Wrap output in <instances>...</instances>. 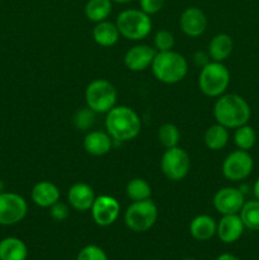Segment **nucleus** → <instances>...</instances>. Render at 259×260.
<instances>
[{
  "mask_svg": "<svg viewBox=\"0 0 259 260\" xmlns=\"http://www.w3.org/2000/svg\"><path fill=\"white\" fill-rule=\"evenodd\" d=\"M112 12V0H88L84 8L85 17L94 23L107 20Z\"/></svg>",
  "mask_w": 259,
  "mask_h": 260,
  "instance_id": "5701e85b",
  "label": "nucleus"
},
{
  "mask_svg": "<svg viewBox=\"0 0 259 260\" xmlns=\"http://www.w3.org/2000/svg\"><path fill=\"white\" fill-rule=\"evenodd\" d=\"M256 141V134L251 126L248 123L243 124V126L235 128V134H234V142L238 146L239 150H244L248 151L251 147L255 145Z\"/></svg>",
  "mask_w": 259,
  "mask_h": 260,
  "instance_id": "bb28decb",
  "label": "nucleus"
},
{
  "mask_svg": "<svg viewBox=\"0 0 259 260\" xmlns=\"http://www.w3.org/2000/svg\"><path fill=\"white\" fill-rule=\"evenodd\" d=\"M160 167L165 177L174 182L184 179L190 169V159L187 151L179 146L167 149L160 160Z\"/></svg>",
  "mask_w": 259,
  "mask_h": 260,
  "instance_id": "6e6552de",
  "label": "nucleus"
},
{
  "mask_svg": "<svg viewBox=\"0 0 259 260\" xmlns=\"http://www.w3.org/2000/svg\"><path fill=\"white\" fill-rule=\"evenodd\" d=\"M2 192H4V184L0 182V193H2Z\"/></svg>",
  "mask_w": 259,
  "mask_h": 260,
  "instance_id": "4c0bfd02",
  "label": "nucleus"
},
{
  "mask_svg": "<svg viewBox=\"0 0 259 260\" xmlns=\"http://www.w3.org/2000/svg\"><path fill=\"white\" fill-rule=\"evenodd\" d=\"M215 260H240V259H239L238 256L234 255V254L223 253V254H220V255H218Z\"/></svg>",
  "mask_w": 259,
  "mask_h": 260,
  "instance_id": "f704fd0d",
  "label": "nucleus"
},
{
  "mask_svg": "<svg viewBox=\"0 0 259 260\" xmlns=\"http://www.w3.org/2000/svg\"><path fill=\"white\" fill-rule=\"evenodd\" d=\"M86 107L95 113H108L117 103V90L106 79L90 81L85 89Z\"/></svg>",
  "mask_w": 259,
  "mask_h": 260,
  "instance_id": "423d86ee",
  "label": "nucleus"
},
{
  "mask_svg": "<svg viewBox=\"0 0 259 260\" xmlns=\"http://www.w3.org/2000/svg\"><path fill=\"white\" fill-rule=\"evenodd\" d=\"M112 2L119 3V4H127V3H131L134 2V0H112Z\"/></svg>",
  "mask_w": 259,
  "mask_h": 260,
  "instance_id": "e433bc0d",
  "label": "nucleus"
},
{
  "mask_svg": "<svg viewBox=\"0 0 259 260\" xmlns=\"http://www.w3.org/2000/svg\"><path fill=\"white\" fill-rule=\"evenodd\" d=\"M84 150L93 156H103L112 149V137L103 131H90L84 137Z\"/></svg>",
  "mask_w": 259,
  "mask_h": 260,
  "instance_id": "a211bd4d",
  "label": "nucleus"
},
{
  "mask_svg": "<svg viewBox=\"0 0 259 260\" xmlns=\"http://www.w3.org/2000/svg\"><path fill=\"white\" fill-rule=\"evenodd\" d=\"M180 29L188 37H200L207 28V17L197 7H189L182 13L179 18Z\"/></svg>",
  "mask_w": 259,
  "mask_h": 260,
  "instance_id": "ddd939ff",
  "label": "nucleus"
},
{
  "mask_svg": "<svg viewBox=\"0 0 259 260\" xmlns=\"http://www.w3.org/2000/svg\"><path fill=\"white\" fill-rule=\"evenodd\" d=\"M240 217L244 226L249 230L259 231V201H249L244 203L240 211Z\"/></svg>",
  "mask_w": 259,
  "mask_h": 260,
  "instance_id": "a878e982",
  "label": "nucleus"
},
{
  "mask_svg": "<svg viewBox=\"0 0 259 260\" xmlns=\"http://www.w3.org/2000/svg\"><path fill=\"white\" fill-rule=\"evenodd\" d=\"M157 137L159 141L165 149H172V147H177L180 140V132L178 127L173 123H164L160 126L159 131H157Z\"/></svg>",
  "mask_w": 259,
  "mask_h": 260,
  "instance_id": "cd10ccee",
  "label": "nucleus"
},
{
  "mask_svg": "<svg viewBox=\"0 0 259 260\" xmlns=\"http://www.w3.org/2000/svg\"><path fill=\"white\" fill-rule=\"evenodd\" d=\"M76 260H108L106 251L98 245H86L79 251Z\"/></svg>",
  "mask_w": 259,
  "mask_h": 260,
  "instance_id": "7c9ffc66",
  "label": "nucleus"
},
{
  "mask_svg": "<svg viewBox=\"0 0 259 260\" xmlns=\"http://www.w3.org/2000/svg\"><path fill=\"white\" fill-rule=\"evenodd\" d=\"M116 25L122 37L131 41H141L150 35L151 18L141 9H126L118 14Z\"/></svg>",
  "mask_w": 259,
  "mask_h": 260,
  "instance_id": "39448f33",
  "label": "nucleus"
},
{
  "mask_svg": "<svg viewBox=\"0 0 259 260\" xmlns=\"http://www.w3.org/2000/svg\"><path fill=\"white\" fill-rule=\"evenodd\" d=\"M107 134L119 142L136 139L141 131V119L139 114L127 106H116L106 113Z\"/></svg>",
  "mask_w": 259,
  "mask_h": 260,
  "instance_id": "f257e3e1",
  "label": "nucleus"
},
{
  "mask_svg": "<svg viewBox=\"0 0 259 260\" xmlns=\"http://www.w3.org/2000/svg\"><path fill=\"white\" fill-rule=\"evenodd\" d=\"M156 205L151 200L132 202L124 212V223L134 233H146L157 220Z\"/></svg>",
  "mask_w": 259,
  "mask_h": 260,
  "instance_id": "0eeeda50",
  "label": "nucleus"
},
{
  "mask_svg": "<svg viewBox=\"0 0 259 260\" xmlns=\"http://www.w3.org/2000/svg\"><path fill=\"white\" fill-rule=\"evenodd\" d=\"M175 45V38L172 32L167 29L157 30L154 36V46L156 52H164V51L173 50Z\"/></svg>",
  "mask_w": 259,
  "mask_h": 260,
  "instance_id": "c756f323",
  "label": "nucleus"
},
{
  "mask_svg": "<svg viewBox=\"0 0 259 260\" xmlns=\"http://www.w3.org/2000/svg\"><path fill=\"white\" fill-rule=\"evenodd\" d=\"M183 260H195V259H192V258H187V259H183Z\"/></svg>",
  "mask_w": 259,
  "mask_h": 260,
  "instance_id": "58836bf2",
  "label": "nucleus"
},
{
  "mask_svg": "<svg viewBox=\"0 0 259 260\" xmlns=\"http://www.w3.org/2000/svg\"><path fill=\"white\" fill-rule=\"evenodd\" d=\"M30 197H32L35 205L42 208H50L51 206L60 201V189L53 183L48 182V180H42L32 188Z\"/></svg>",
  "mask_w": 259,
  "mask_h": 260,
  "instance_id": "f3484780",
  "label": "nucleus"
},
{
  "mask_svg": "<svg viewBox=\"0 0 259 260\" xmlns=\"http://www.w3.org/2000/svg\"><path fill=\"white\" fill-rule=\"evenodd\" d=\"M151 187L142 178H134L126 185V196L132 202L149 200L151 197Z\"/></svg>",
  "mask_w": 259,
  "mask_h": 260,
  "instance_id": "393cba45",
  "label": "nucleus"
},
{
  "mask_svg": "<svg viewBox=\"0 0 259 260\" xmlns=\"http://www.w3.org/2000/svg\"><path fill=\"white\" fill-rule=\"evenodd\" d=\"M229 142V131L226 127L216 123L208 127L205 132V144L212 151L222 150Z\"/></svg>",
  "mask_w": 259,
  "mask_h": 260,
  "instance_id": "b1692460",
  "label": "nucleus"
},
{
  "mask_svg": "<svg viewBox=\"0 0 259 260\" xmlns=\"http://www.w3.org/2000/svg\"><path fill=\"white\" fill-rule=\"evenodd\" d=\"M155 48L147 45H136L130 48L124 55V65L130 71L139 73L151 68V63L155 57Z\"/></svg>",
  "mask_w": 259,
  "mask_h": 260,
  "instance_id": "4468645a",
  "label": "nucleus"
},
{
  "mask_svg": "<svg viewBox=\"0 0 259 260\" xmlns=\"http://www.w3.org/2000/svg\"><path fill=\"white\" fill-rule=\"evenodd\" d=\"M94 200H95V194H94L93 188L86 183H75L71 185L68 192L69 205L79 212H85L90 210Z\"/></svg>",
  "mask_w": 259,
  "mask_h": 260,
  "instance_id": "dca6fc26",
  "label": "nucleus"
},
{
  "mask_svg": "<svg viewBox=\"0 0 259 260\" xmlns=\"http://www.w3.org/2000/svg\"><path fill=\"white\" fill-rule=\"evenodd\" d=\"M244 203H245L244 193L238 188H221L213 196V207L222 216L240 213Z\"/></svg>",
  "mask_w": 259,
  "mask_h": 260,
  "instance_id": "f8f14e48",
  "label": "nucleus"
},
{
  "mask_svg": "<svg viewBox=\"0 0 259 260\" xmlns=\"http://www.w3.org/2000/svg\"><path fill=\"white\" fill-rule=\"evenodd\" d=\"M253 190H254V196H255L256 200L259 201V178H258V179H256V182L254 183Z\"/></svg>",
  "mask_w": 259,
  "mask_h": 260,
  "instance_id": "c9c22d12",
  "label": "nucleus"
},
{
  "mask_svg": "<svg viewBox=\"0 0 259 260\" xmlns=\"http://www.w3.org/2000/svg\"><path fill=\"white\" fill-rule=\"evenodd\" d=\"M69 213H70V211H69L68 205L63 202H60V201L50 207L51 217H52L55 221H57V222L65 221L66 218L69 217Z\"/></svg>",
  "mask_w": 259,
  "mask_h": 260,
  "instance_id": "2f4dec72",
  "label": "nucleus"
},
{
  "mask_svg": "<svg viewBox=\"0 0 259 260\" xmlns=\"http://www.w3.org/2000/svg\"><path fill=\"white\" fill-rule=\"evenodd\" d=\"M90 211L94 222L98 226L106 228L116 222L121 211V205L116 198L103 194L95 197Z\"/></svg>",
  "mask_w": 259,
  "mask_h": 260,
  "instance_id": "9b49d317",
  "label": "nucleus"
},
{
  "mask_svg": "<svg viewBox=\"0 0 259 260\" xmlns=\"http://www.w3.org/2000/svg\"><path fill=\"white\" fill-rule=\"evenodd\" d=\"M210 58L211 57L208 53L203 52V51H197V52L193 55V62H195L198 68L202 69L203 66H206L208 62H210Z\"/></svg>",
  "mask_w": 259,
  "mask_h": 260,
  "instance_id": "72a5a7b5",
  "label": "nucleus"
},
{
  "mask_svg": "<svg viewBox=\"0 0 259 260\" xmlns=\"http://www.w3.org/2000/svg\"><path fill=\"white\" fill-rule=\"evenodd\" d=\"M151 260H159V259H151Z\"/></svg>",
  "mask_w": 259,
  "mask_h": 260,
  "instance_id": "ea45409f",
  "label": "nucleus"
},
{
  "mask_svg": "<svg viewBox=\"0 0 259 260\" xmlns=\"http://www.w3.org/2000/svg\"><path fill=\"white\" fill-rule=\"evenodd\" d=\"M163 7H164V0H140L141 10L149 15L159 13Z\"/></svg>",
  "mask_w": 259,
  "mask_h": 260,
  "instance_id": "473e14b6",
  "label": "nucleus"
},
{
  "mask_svg": "<svg viewBox=\"0 0 259 260\" xmlns=\"http://www.w3.org/2000/svg\"><path fill=\"white\" fill-rule=\"evenodd\" d=\"M244 230H245V226H244V222L239 213L223 215L217 223L216 235L222 243L233 244L241 238Z\"/></svg>",
  "mask_w": 259,
  "mask_h": 260,
  "instance_id": "2eb2a0df",
  "label": "nucleus"
},
{
  "mask_svg": "<svg viewBox=\"0 0 259 260\" xmlns=\"http://www.w3.org/2000/svg\"><path fill=\"white\" fill-rule=\"evenodd\" d=\"M234 48L233 38L226 33H218L208 43V55L212 61L222 62L231 55Z\"/></svg>",
  "mask_w": 259,
  "mask_h": 260,
  "instance_id": "aec40b11",
  "label": "nucleus"
},
{
  "mask_svg": "<svg viewBox=\"0 0 259 260\" xmlns=\"http://www.w3.org/2000/svg\"><path fill=\"white\" fill-rule=\"evenodd\" d=\"M217 223L211 216L198 215L190 221L189 233L198 241H207L216 235Z\"/></svg>",
  "mask_w": 259,
  "mask_h": 260,
  "instance_id": "6ab92c4d",
  "label": "nucleus"
},
{
  "mask_svg": "<svg viewBox=\"0 0 259 260\" xmlns=\"http://www.w3.org/2000/svg\"><path fill=\"white\" fill-rule=\"evenodd\" d=\"M151 70L160 83L177 84L187 75L188 62L184 56L173 50L156 52L151 63Z\"/></svg>",
  "mask_w": 259,
  "mask_h": 260,
  "instance_id": "7ed1b4c3",
  "label": "nucleus"
},
{
  "mask_svg": "<svg viewBox=\"0 0 259 260\" xmlns=\"http://www.w3.org/2000/svg\"><path fill=\"white\" fill-rule=\"evenodd\" d=\"M119 30L117 28L116 23L103 20V22L96 23L93 28V38L95 43H98L102 47H112L116 45L119 40Z\"/></svg>",
  "mask_w": 259,
  "mask_h": 260,
  "instance_id": "4be33fe9",
  "label": "nucleus"
},
{
  "mask_svg": "<svg viewBox=\"0 0 259 260\" xmlns=\"http://www.w3.org/2000/svg\"><path fill=\"white\" fill-rule=\"evenodd\" d=\"M28 248L23 240L18 238H5L0 241V260H25Z\"/></svg>",
  "mask_w": 259,
  "mask_h": 260,
  "instance_id": "412c9836",
  "label": "nucleus"
},
{
  "mask_svg": "<svg viewBox=\"0 0 259 260\" xmlns=\"http://www.w3.org/2000/svg\"><path fill=\"white\" fill-rule=\"evenodd\" d=\"M95 112L91 111L89 107L81 108L76 111L75 116H74V124L78 129L81 131H86V129L91 128L95 122Z\"/></svg>",
  "mask_w": 259,
  "mask_h": 260,
  "instance_id": "c85d7f7f",
  "label": "nucleus"
},
{
  "mask_svg": "<svg viewBox=\"0 0 259 260\" xmlns=\"http://www.w3.org/2000/svg\"><path fill=\"white\" fill-rule=\"evenodd\" d=\"M230 84V71L222 62L210 61L201 69L198 86L205 95L218 98L222 95Z\"/></svg>",
  "mask_w": 259,
  "mask_h": 260,
  "instance_id": "20e7f679",
  "label": "nucleus"
},
{
  "mask_svg": "<svg viewBox=\"0 0 259 260\" xmlns=\"http://www.w3.org/2000/svg\"><path fill=\"white\" fill-rule=\"evenodd\" d=\"M216 122L226 128H238L250 119L251 109L248 102L238 94H222L213 106Z\"/></svg>",
  "mask_w": 259,
  "mask_h": 260,
  "instance_id": "f03ea898",
  "label": "nucleus"
},
{
  "mask_svg": "<svg viewBox=\"0 0 259 260\" xmlns=\"http://www.w3.org/2000/svg\"><path fill=\"white\" fill-rule=\"evenodd\" d=\"M28 212V205L22 196L12 192L0 193V225L19 223Z\"/></svg>",
  "mask_w": 259,
  "mask_h": 260,
  "instance_id": "9d476101",
  "label": "nucleus"
},
{
  "mask_svg": "<svg viewBox=\"0 0 259 260\" xmlns=\"http://www.w3.org/2000/svg\"><path fill=\"white\" fill-rule=\"evenodd\" d=\"M254 168V160L248 151L236 150L230 152L222 162L223 177L231 182L244 180L251 174Z\"/></svg>",
  "mask_w": 259,
  "mask_h": 260,
  "instance_id": "1a4fd4ad",
  "label": "nucleus"
}]
</instances>
